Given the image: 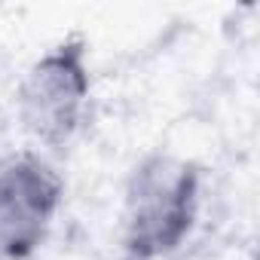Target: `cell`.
<instances>
[{"label":"cell","mask_w":260,"mask_h":260,"mask_svg":"<svg viewBox=\"0 0 260 260\" xmlns=\"http://www.w3.org/2000/svg\"><path fill=\"white\" fill-rule=\"evenodd\" d=\"M64 184L37 153H10L0 159V257L28 260L46 242L61 205Z\"/></svg>","instance_id":"obj_3"},{"label":"cell","mask_w":260,"mask_h":260,"mask_svg":"<svg viewBox=\"0 0 260 260\" xmlns=\"http://www.w3.org/2000/svg\"><path fill=\"white\" fill-rule=\"evenodd\" d=\"M89 86L86 40H61L28 68L19 86V116L25 128L46 147L68 144L83 122Z\"/></svg>","instance_id":"obj_2"},{"label":"cell","mask_w":260,"mask_h":260,"mask_svg":"<svg viewBox=\"0 0 260 260\" xmlns=\"http://www.w3.org/2000/svg\"><path fill=\"white\" fill-rule=\"evenodd\" d=\"M202 172L172 153L144 156L125 184V251L156 260L184 245L199 214Z\"/></svg>","instance_id":"obj_1"}]
</instances>
